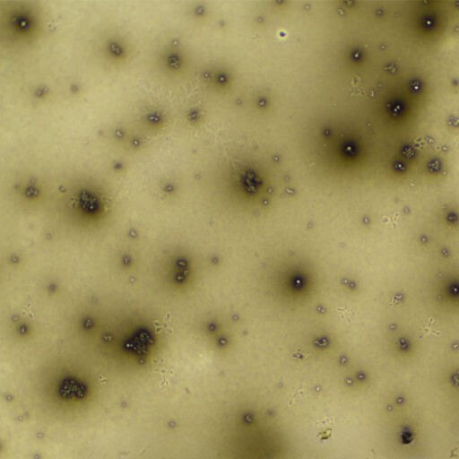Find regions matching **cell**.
<instances>
[{"label": "cell", "mask_w": 459, "mask_h": 459, "mask_svg": "<svg viewBox=\"0 0 459 459\" xmlns=\"http://www.w3.org/2000/svg\"><path fill=\"white\" fill-rule=\"evenodd\" d=\"M46 31L42 9L34 2L7 1L0 7L1 41L10 50H23L39 43Z\"/></svg>", "instance_id": "obj_1"}, {"label": "cell", "mask_w": 459, "mask_h": 459, "mask_svg": "<svg viewBox=\"0 0 459 459\" xmlns=\"http://www.w3.org/2000/svg\"><path fill=\"white\" fill-rule=\"evenodd\" d=\"M108 169L115 175H122L126 173L129 164L125 159L116 158L109 162Z\"/></svg>", "instance_id": "obj_8"}, {"label": "cell", "mask_w": 459, "mask_h": 459, "mask_svg": "<svg viewBox=\"0 0 459 459\" xmlns=\"http://www.w3.org/2000/svg\"><path fill=\"white\" fill-rule=\"evenodd\" d=\"M108 142L116 148L132 155L143 153L148 149V137L136 127L115 124L105 131Z\"/></svg>", "instance_id": "obj_4"}, {"label": "cell", "mask_w": 459, "mask_h": 459, "mask_svg": "<svg viewBox=\"0 0 459 459\" xmlns=\"http://www.w3.org/2000/svg\"><path fill=\"white\" fill-rule=\"evenodd\" d=\"M28 100L36 106H43L54 99V91L47 83H35L27 91Z\"/></svg>", "instance_id": "obj_6"}, {"label": "cell", "mask_w": 459, "mask_h": 459, "mask_svg": "<svg viewBox=\"0 0 459 459\" xmlns=\"http://www.w3.org/2000/svg\"><path fill=\"white\" fill-rule=\"evenodd\" d=\"M152 65L159 77L166 81L177 78L184 66V55L178 42L163 40L152 55Z\"/></svg>", "instance_id": "obj_3"}, {"label": "cell", "mask_w": 459, "mask_h": 459, "mask_svg": "<svg viewBox=\"0 0 459 459\" xmlns=\"http://www.w3.org/2000/svg\"><path fill=\"white\" fill-rule=\"evenodd\" d=\"M169 123V114L158 106L143 108L136 117V128L147 137L160 135Z\"/></svg>", "instance_id": "obj_5"}, {"label": "cell", "mask_w": 459, "mask_h": 459, "mask_svg": "<svg viewBox=\"0 0 459 459\" xmlns=\"http://www.w3.org/2000/svg\"><path fill=\"white\" fill-rule=\"evenodd\" d=\"M94 56L104 68L120 71L127 67L134 59V46L120 31L108 30L96 41Z\"/></svg>", "instance_id": "obj_2"}, {"label": "cell", "mask_w": 459, "mask_h": 459, "mask_svg": "<svg viewBox=\"0 0 459 459\" xmlns=\"http://www.w3.org/2000/svg\"><path fill=\"white\" fill-rule=\"evenodd\" d=\"M84 92V86L79 81H69L65 85V93L68 99L76 100L80 99Z\"/></svg>", "instance_id": "obj_7"}]
</instances>
